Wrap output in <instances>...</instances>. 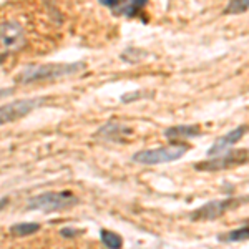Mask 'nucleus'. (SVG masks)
Returning <instances> with one entry per match:
<instances>
[{"mask_svg":"<svg viewBox=\"0 0 249 249\" xmlns=\"http://www.w3.org/2000/svg\"><path fill=\"white\" fill-rule=\"evenodd\" d=\"M85 63H48V65L27 67L15 77V82L18 83H35V82H47V80H58L68 75H73L77 71L83 70Z\"/></svg>","mask_w":249,"mask_h":249,"instance_id":"1","label":"nucleus"},{"mask_svg":"<svg viewBox=\"0 0 249 249\" xmlns=\"http://www.w3.org/2000/svg\"><path fill=\"white\" fill-rule=\"evenodd\" d=\"M80 203V199L71 191H47L37 195L27 201V210L53 213L73 208Z\"/></svg>","mask_w":249,"mask_h":249,"instance_id":"2","label":"nucleus"},{"mask_svg":"<svg viewBox=\"0 0 249 249\" xmlns=\"http://www.w3.org/2000/svg\"><path fill=\"white\" fill-rule=\"evenodd\" d=\"M190 150L186 143H171L168 146H160V148H151V150H142L138 153L133 155V161L140 164H163V163H171L179 160L181 156Z\"/></svg>","mask_w":249,"mask_h":249,"instance_id":"3","label":"nucleus"},{"mask_svg":"<svg viewBox=\"0 0 249 249\" xmlns=\"http://www.w3.org/2000/svg\"><path fill=\"white\" fill-rule=\"evenodd\" d=\"M249 201V196H243V198H226V199H214V201H208L203 204L201 208L195 210L190 214L191 221H213L218 219L228 211H232L236 208L243 206Z\"/></svg>","mask_w":249,"mask_h":249,"instance_id":"4","label":"nucleus"},{"mask_svg":"<svg viewBox=\"0 0 249 249\" xmlns=\"http://www.w3.org/2000/svg\"><path fill=\"white\" fill-rule=\"evenodd\" d=\"M249 163V148H241V150H230L219 156H213L206 161L196 163L195 170L198 171H223L231 170L236 166H243Z\"/></svg>","mask_w":249,"mask_h":249,"instance_id":"5","label":"nucleus"},{"mask_svg":"<svg viewBox=\"0 0 249 249\" xmlns=\"http://www.w3.org/2000/svg\"><path fill=\"white\" fill-rule=\"evenodd\" d=\"M27 43V34L23 25L17 20H2L0 22V50L3 53L18 52Z\"/></svg>","mask_w":249,"mask_h":249,"instance_id":"6","label":"nucleus"},{"mask_svg":"<svg viewBox=\"0 0 249 249\" xmlns=\"http://www.w3.org/2000/svg\"><path fill=\"white\" fill-rule=\"evenodd\" d=\"M45 102H47L45 98L35 96V98H22V100L5 103V105H0V126L23 118V116L32 113L35 108L42 107Z\"/></svg>","mask_w":249,"mask_h":249,"instance_id":"7","label":"nucleus"},{"mask_svg":"<svg viewBox=\"0 0 249 249\" xmlns=\"http://www.w3.org/2000/svg\"><path fill=\"white\" fill-rule=\"evenodd\" d=\"M248 130H249L248 124H241V126L234 128V130L228 131L224 136H221V138L216 140L214 144H213L210 150H208V155H210V156H219V155H223L224 151H230V148L232 146V144L238 143L239 140L246 135Z\"/></svg>","mask_w":249,"mask_h":249,"instance_id":"8","label":"nucleus"},{"mask_svg":"<svg viewBox=\"0 0 249 249\" xmlns=\"http://www.w3.org/2000/svg\"><path fill=\"white\" fill-rule=\"evenodd\" d=\"M133 130L120 122H108L96 131V138L108 140V142H120L123 136H131Z\"/></svg>","mask_w":249,"mask_h":249,"instance_id":"9","label":"nucleus"},{"mask_svg":"<svg viewBox=\"0 0 249 249\" xmlns=\"http://www.w3.org/2000/svg\"><path fill=\"white\" fill-rule=\"evenodd\" d=\"M201 135V128L198 124H176V126H170L164 130V138L171 140H186V138H196Z\"/></svg>","mask_w":249,"mask_h":249,"instance_id":"10","label":"nucleus"},{"mask_svg":"<svg viewBox=\"0 0 249 249\" xmlns=\"http://www.w3.org/2000/svg\"><path fill=\"white\" fill-rule=\"evenodd\" d=\"M146 7L144 0H136V2H118L115 9H111L115 14L124 15V17H135Z\"/></svg>","mask_w":249,"mask_h":249,"instance_id":"11","label":"nucleus"},{"mask_svg":"<svg viewBox=\"0 0 249 249\" xmlns=\"http://www.w3.org/2000/svg\"><path fill=\"white\" fill-rule=\"evenodd\" d=\"M249 239V224L248 226H241V228H236L226 234H219V241L223 243H243V241H248Z\"/></svg>","mask_w":249,"mask_h":249,"instance_id":"12","label":"nucleus"},{"mask_svg":"<svg viewBox=\"0 0 249 249\" xmlns=\"http://www.w3.org/2000/svg\"><path fill=\"white\" fill-rule=\"evenodd\" d=\"M12 234L18 236V238H23V236H30L34 232L40 231V224L38 223H18L12 226Z\"/></svg>","mask_w":249,"mask_h":249,"instance_id":"13","label":"nucleus"},{"mask_svg":"<svg viewBox=\"0 0 249 249\" xmlns=\"http://www.w3.org/2000/svg\"><path fill=\"white\" fill-rule=\"evenodd\" d=\"M100 236H102L103 244H105L108 249H122L123 239L120 234H116V232H113V231H108V230H102Z\"/></svg>","mask_w":249,"mask_h":249,"instance_id":"14","label":"nucleus"},{"mask_svg":"<svg viewBox=\"0 0 249 249\" xmlns=\"http://www.w3.org/2000/svg\"><path fill=\"white\" fill-rule=\"evenodd\" d=\"M249 10V0H232L226 5L224 9V14L228 15H238V14H243V12H248Z\"/></svg>","mask_w":249,"mask_h":249,"instance_id":"15","label":"nucleus"},{"mask_svg":"<svg viewBox=\"0 0 249 249\" xmlns=\"http://www.w3.org/2000/svg\"><path fill=\"white\" fill-rule=\"evenodd\" d=\"M146 96H148L146 91H133V93H124L122 96V102L123 103H131V102H136V100L146 98Z\"/></svg>","mask_w":249,"mask_h":249,"instance_id":"16","label":"nucleus"},{"mask_svg":"<svg viewBox=\"0 0 249 249\" xmlns=\"http://www.w3.org/2000/svg\"><path fill=\"white\" fill-rule=\"evenodd\" d=\"M78 234V231H73V230H62V236H67V238H71V236Z\"/></svg>","mask_w":249,"mask_h":249,"instance_id":"17","label":"nucleus"},{"mask_svg":"<svg viewBox=\"0 0 249 249\" xmlns=\"http://www.w3.org/2000/svg\"><path fill=\"white\" fill-rule=\"evenodd\" d=\"M7 204H9V198H2V199H0V211H2L3 208L7 206Z\"/></svg>","mask_w":249,"mask_h":249,"instance_id":"18","label":"nucleus"}]
</instances>
